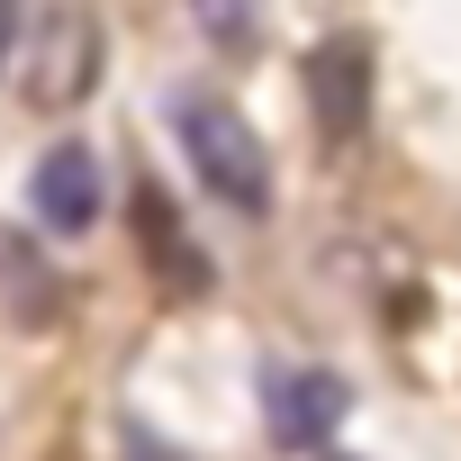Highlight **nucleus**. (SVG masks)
I'll use <instances>...</instances> for the list:
<instances>
[{"label": "nucleus", "instance_id": "obj_1", "mask_svg": "<svg viewBox=\"0 0 461 461\" xmlns=\"http://www.w3.org/2000/svg\"><path fill=\"white\" fill-rule=\"evenodd\" d=\"M172 136H181V154H190V172H199V190H217L236 217H263L272 208V163H263V136L226 109L217 91H181L172 100Z\"/></svg>", "mask_w": 461, "mask_h": 461}, {"label": "nucleus", "instance_id": "obj_2", "mask_svg": "<svg viewBox=\"0 0 461 461\" xmlns=\"http://www.w3.org/2000/svg\"><path fill=\"white\" fill-rule=\"evenodd\" d=\"M91 73H100V28L91 10H55L28 46V100L37 109H82L91 100Z\"/></svg>", "mask_w": 461, "mask_h": 461}, {"label": "nucleus", "instance_id": "obj_3", "mask_svg": "<svg viewBox=\"0 0 461 461\" xmlns=\"http://www.w3.org/2000/svg\"><path fill=\"white\" fill-rule=\"evenodd\" d=\"M308 100H317V136L326 145H353L362 118H371V46L362 37H326L308 55Z\"/></svg>", "mask_w": 461, "mask_h": 461}, {"label": "nucleus", "instance_id": "obj_4", "mask_svg": "<svg viewBox=\"0 0 461 461\" xmlns=\"http://www.w3.org/2000/svg\"><path fill=\"white\" fill-rule=\"evenodd\" d=\"M37 217L55 226V236H82V226L100 217V163L82 154V145H55L46 163H37Z\"/></svg>", "mask_w": 461, "mask_h": 461}, {"label": "nucleus", "instance_id": "obj_5", "mask_svg": "<svg viewBox=\"0 0 461 461\" xmlns=\"http://www.w3.org/2000/svg\"><path fill=\"white\" fill-rule=\"evenodd\" d=\"M272 416H281L290 443H317V434L344 416V380H326V371H290V380H272Z\"/></svg>", "mask_w": 461, "mask_h": 461}, {"label": "nucleus", "instance_id": "obj_6", "mask_svg": "<svg viewBox=\"0 0 461 461\" xmlns=\"http://www.w3.org/2000/svg\"><path fill=\"white\" fill-rule=\"evenodd\" d=\"M190 28L217 55H254V0H190Z\"/></svg>", "mask_w": 461, "mask_h": 461}, {"label": "nucleus", "instance_id": "obj_7", "mask_svg": "<svg viewBox=\"0 0 461 461\" xmlns=\"http://www.w3.org/2000/svg\"><path fill=\"white\" fill-rule=\"evenodd\" d=\"M10 46H19V0H0V64H10Z\"/></svg>", "mask_w": 461, "mask_h": 461}]
</instances>
